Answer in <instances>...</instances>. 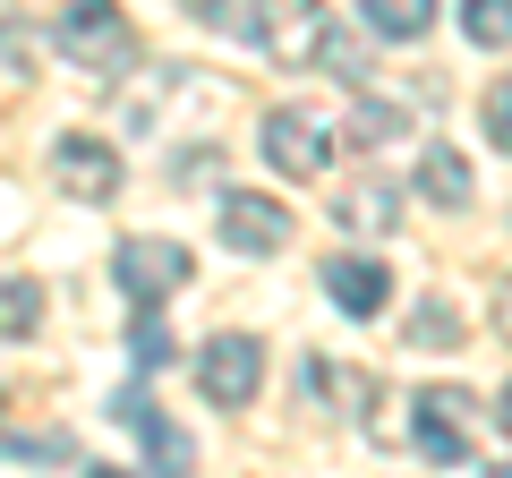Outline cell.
<instances>
[{
    "instance_id": "7402d4cb",
    "label": "cell",
    "mask_w": 512,
    "mask_h": 478,
    "mask_svg": "<svg viewBox=\"0 0 512 478\" xmlns=\"http://www.w3.org/2000/svg\"><path fill=\"white\" fill-rule=\"evenodd\" d=\"M495 419H504V436H512V385H504V402H495Z\"/></svg>"
},
{
    "instance_id": "d6986e66",
    "label": "cell",
    "mask_w": 512,
    "mask_h": 478,
    "mask_svg": "<svg viewBox=\"0 0 512 478\" xmlns=\"http://www.w3.org/2000/svg\"><path fill=\"white\" fill-rule=\"evenodd\" d=\"M316 69H325V77H342V86H359V77H367V52H359V35L325 26V43H316Z\"/></svg>"
},
{
    "instance_id": "4fadbf2b",
    "label": "cell",
    "mask_w": 512,
    "mask_h": 478,
    "mask_svg": "<svg viewBox=\"0 0 512 478\" xmlns=\"http://www.w3.org/2000/svg\"><path fill=\"white\" fill-rule=\"evenodd\" d=\"M359 18L376 26V35H393V43H419L427 26H436V0H359Z\"/></svg>"
},
{
    "instance_id": "3957f363",
    "label": "cell",
    "mask_w": 512,
    "mask_h": 478,
    "mask_svg": "<svg viewBox=\"0 0 512 478\" xmlns=\"http://www.w3.org/2000/svg\"><path fill=\"white\" fill-rule=\"evenodd\" d=\"M265 163H274L282 180H325V163H333L325 120H316V111H299V103L265 111Z\"/></svg>"
},
{
    "instance_id": "ac0fdd59",
    "label": "cell",
    "mask_w": 512,
    "mask_h": 478,
    "mask_svg": "<svg viewBox=\"0 0 512 478\" xmlns=\"http://www.w3.org/2000/svg\"><path fill=\"white\" fill-rule=\"evenodd\" d=\"M461 35L487 43V52H504L512 43V0H461Z\"/></svg>"
},
{
    "instance_id": "5b68a950",
    "label": "cell",
    "mask_w": 512,
    "mask_h": 478,
    "mask_svg": "<svg viewBox=\"0 0 512 478\" xmlns=\"http://www.w3.org/2000/svg\"><path fill=\"white\" fill-rule=\"evenodd\" d=\"M248 43L308 69V52L325 43V9H316V0H248Z\"/></svg>"
},
{
    "instance_id": "5bb4252c",
    "label": "cell",
    "mask_w": 512,
    "mask_h": 478,
    "mask_svg": "<svg viewBox=\"0 0 512 478\" xmlns=\"http://www.w3.org/2000/svg\"><path fill=\"white\" fill-rule=\"evenodd\" d=\"M0 461H60V470H77L86 444H77L69 427H43V436H0Z\"/></svg>"
},
{
    "instance_id": "30bf717a",
    "label": "cell",
    "mask_w": 512,
    "mask_h": 478,
    "mask_svg": "<svg viewBox=\"0 0 512 478\" xmlns=\"http://www.w3.org/2000/svg\"><path fill=\"white\" fill-rule=\"evenodd\" d=\"M111 410H120V419L137 427V436H146V461H154V470H188V461H197V444H188V436H180V427H171V419H163V410H154L137 385H128V393H111Z\"/></svg>"
},
{
    "instance_id": "7c38bea8",
    "label": "cell",
    "mask_w": 512,
    "mask_h": 478,
    "mask_svg": "<svg viewBox=\"0 0 512 478\" xmlns=\"http://www.w3.org/2000/svg\"><path fill=\"white\" fill-rule=\"evenodd\" d=\"M419 197L444 205V214H453V205H470V163H461L453 146H427V154H419Z\"/></svg>"
},
{
    "instance_id": "8fae6325",
    "label": "cell",
    "mask_w": 512,
    "mask_h": 478,
    "mask_svg": "<svg viewBox=\"0 0 512 478\" xmlns=\"http://www.w3.org/2000/svg\"><path fill=\"white\" fill-rule=\"evenodd\" d=\"M333 222H342V231H393V222H402V188L393 180H350L342 197H333Z\"/></svg>"
},
{
    "instance_id": "52a82bcc",
    "label": "cell",
    "mask_w": 512,
    "mask_h": 478,
    "mask_svg": "<svg viewBox=\"0 0 512 478\" xmlns=\"http://www.w3.org/2000/svg\"><path fill=\"white\" fill-rule=\"evenodd\" d=\"M222 248H239V257H282L291 248V214L274 197H256V188H231L222 197Z\"/></svg>"
},
{
    "instance_id": "277c9868",
    "label": "cell",
    "mask_w": 512,
    "mask_h": 478,
    "mask_svg": "<svg viewBox=\"0 0 512 478\" xmlns=\"http://www.w3.org/2000/svg\"><path fill=\"white\" fill-rule=\"evenodd\" d=\"M197 385H205V402H222V410L256 402V385H265V342H256V333H214L205 359H197Z\"/></svg>"
},
{
    "instance_id": "ffe728a7",
    "label": "cell",
    "mask_w": 512,
    "mask_h": 478,
    "mask_svg": "<svg viewBox=\"0 0 512 478\" xmlns=\"http://www.w3.org/2000/svg\"><path fill=\"white\" fill-rule=\"evenodd\" d=\"M487 137L512 154V77H495V86H487Z\"/></svg>"
},
{
    "instance_id": "2e32d148",
    "label": "cell",
    "mask_w": 512,
    "mask_h": 478,
    "mask_svg": "<svg viewBox=\"0 0 512 478\" xmlns=\"http://www.w3.org/2000/svg\"><path fill=\"white\" fill-rule=\"evenodd\" d=\"M43 325V291L35 282H0V342H26Z\"/></svg>"
},
{
    "instance_id": "8992f818",
    "label": "cell",
    "mask_w": 512,
    "mask_h": 478,
    "mask_svg": "<svg viewBox=\"0 0 512 478\" xmlns=\"http://www.w3.org/2000/svg\"><path fill=\"white\" fill-rule=\"evenodd\" d=\"M52 180H60V197H86V205H103V197H120V154H111L103 137L69 129V137L52 146Z\"/></svg>"
},
{
    "instance_id": "6da1fadb",
    "label": "cell",
    "mask_w": 512,
    "mask_h": 478,
    "mask_svg": "<svg viewBox=\"0 0 512 478\" xmlns=\"http://www.w3.org/2000/svg\"><path fill=\"white\" fill-rule=\"evenodd\" d=\"M60 52H69L77 69L120 77V69H137V26H128L111 0H69V18H60Z\"/></svg>"
},
{
    "instance_id": "e0dca14e",
    "label": "cell",
    "mask_w": 512,
    "mask_h": 478,
    "mask_svg": "<svg viewBox=\"0 0 512 478\" xmlns=\"http://www.w3.org/2000/svg\"><path fill=\"white\" fill-rule=\"evenodd\" d=\"M393 137H402V111H393V103H359V111H350V129H342V146L376 154V146H393Z\"/></svg>"
},
{
    "instance_id": "44dd1931",
    "label": "cell",
    "mask_w": 512,
    "mask_h": 478,
    "mask_svg": "<svg viewBox=\"0 0 512 478\" xmlns=\"http://www.w3.org/2000/svg\"><path fill=\"white\" fill-rule=\"evenodd\" d=\"M495 316H504V333H512V282H504V291H495Z\"/></svg>"
},
{
    "instance_id": "9c48e42d",
    "label": "cell",
    "mask_w": 512,
    "mask_h": 478,
    "mask_svg": "<svg viewBox=\"0 0 512 478\" xmlns=\"http://www.w3.org/2000/svg\"><path fill=\"white\" fill-rule=\"evenodd\" d=\"M325 291L342 316H384V299H393V274H384L376 257H325Z\"/></svg>"
},
{
    "instance_id": "9a60e30c",
    "label": "cell",
    "mask_w": 512,
    "mask_h": 478,
    "mask_svg": "<svg viewBox=\"0 0 512 478\" xmlns=\"http://www.w3.org/2000/svg\"><path fill=\"white\" fill-rule=\"evenodd\" d=\"M402 342H419V350H453V342H470V333H461V308H453V299H427V308L410 316Z\"/></svg>"
},
{
    "instance_id": "7a4b0ae2",
    "label": "cell",
    "mask_w": 512,
    "mask_h": 478,
    "mask_svg": "<svg viewBox=\"0 0 512 478\" xmlns=\"http://www.w3.org/2000/svg\"><path fill=\"white\" fill-rule=\"evenodd\" d=\"M111 282H120L128 308H163V299L188 282V248H180V239H146V231H137V239H120Z\"/></svg>"
},
{
    "instance_id": "ba28073f",
    "label": "cell",
    "mask_w": 512,
    "mask_h": 478,
    "mask_svg": "<svg viewBox=\"0 0 512 478\" xmlns=\"http://www.w3.org/2000/svg\"><path fill=\"white\" fill-rule=\"evenodd\" d=\"M461 410H470V393H461V385L419 393V453L444 461V470H470V427H461Z\"/></svg>"
}]
</instances>
